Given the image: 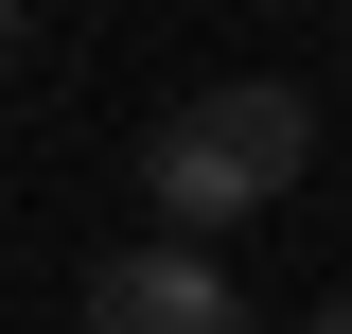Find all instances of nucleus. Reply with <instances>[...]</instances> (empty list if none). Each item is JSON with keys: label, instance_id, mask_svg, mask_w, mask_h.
<instances>
[{"label": "nucleus", "instance_id": "obj_1", "mask_svg": "<svg viewBox=\"0 0 352 334\" xmlns=\"http://www.w3.org/2000/svg\"><path fill=\"white\" fill-rule=\"evenodd\" d=\"M300 159H317L300 88H194V106H159V141H141V211H159V247H194L229 211L300 194Z\"/></svg>", "mask_w": 352, "mask_h": 334}, {"label": "nucleus", "instance_id": "obj_2", "mask_svg": "<svg viewBox=\"0 0 352 334\" xmlns=\"http://www.w3.org/2000/svg\"><path fill=\"white\" fill-rule=\"evenodd\" d=\"M88 334H247V282L212 247H106L88 264Z\"/></svg>", "mask_w": 352, "mask_h": 334}, {"label": "nucleus", "instance_id": "obj_3", "mask_svg": "<svg viewBox=\"0 0 352 334\" xmlns=\"http://www.w3.org/2000/svg\"><path fill=\"white\" fill-rule=\"evenodd\" d=\"M317 334H352V282H335V299H317Z\"/></svg>", "mask_w": 352, "mask_h": 334}]
</instances>
